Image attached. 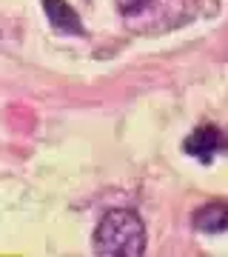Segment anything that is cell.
<instances>
[{
  "label": "cell",
  "instance_id": "obj_3",
  "mask_svg": "<svg viewBox=\"0 0 228 257\" xmlns=\"http://www.w3.org/2000/svg\"><path fill=\"white\" fill-rule=\"evenodd\" d=\"M43 12L49 23L63 32V35H83V20L80 15L66 3V0H43Z\"/></svg>",
  "mask_w": 228,
  "mask_h": 257
},
{
  "label": "cell",
  "instance_id": "obj_4",
  "mask_svg": "<svg viewBox=\"0 0 228 257\" xmlns=\"http://www.w3.org/2000/svg\"><path fill=\"white\" fill-rule=\"evenodd\" d=\"M191 226L202 234H219L228 229V203H208L191 214Z\"/></svg>",
  "mask_w": 228,
  "mask_h": 257
},
{
  "label": "cell",
  "instance_id": "obj_1",
  "mask_svg": "<svg viewBox=\"0 0 228 257\" xmlns=\"http://www.w3.org/2000/svg\"><path fill=\"white\" fill-rule=\"evenodd\" d=\"M94 254L100 257H143L146 223L131 209L106 211L94 229Z\"/></svg>",
  "mask_w": 228,
  "mask_h": 257
},
{
  "label": "cell",
  "instance_id": "obj_2",
  "mask_svg": "<svg viewBox=\"0 0 228 257\" xmlns=\"http://www.w3.org/2000/svg\"><path fill=\"white\" fill-rule=\"evenodd\" d=\"M182 152L191 155L194 160H200V163H211L219 152H228V138L222 128L211 126V123L208 126H197L182 140Z\"/></svg>",
  "mask_w": 228,
  "mask_h": 257
}]
</instances>
